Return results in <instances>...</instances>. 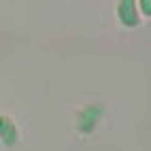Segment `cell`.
I'll return each mask as SVG.
<instances>
[{"label": "cell", "mask_w": 151, "mask_h": 151, "mask_svg": "<svg viewBox=\"0 0 151 151\" xmlns=\"http://www.w3.org/2000/svg\"><path fill=\"white\" fill-rule=\"evenodd\" d=\"M104 115V109L100 106V104H92V106H87L83 109L81 113H79V119H77V130L81 134H89V132H94L98 122L102 119Z\"/></svg>", "instance_id": "obj_1"}, {"label": "cell", "mask_w": 151, "mask_h": 151, "mask_svg": "<svg viewBox=\"0 0 151 151\" xmlns=\"http://www.w3.org/2000/svg\"><path fill=\"white\" fill-rule=\"evenodd\" d=\"M0 140H2L6 147H15L17 140H19L15 124L9 117H4V115H0Z\"/></svg>", "instance_id": "obj_3"}, {"label": "cell", "mask_w": 151, "mask_h": 151, "mask_svg": "<svg viewBox=\"0 0 151 151\" xmlns=\"http://www.w3.org/2000/svg\"><path fill=\"white\" fill-rule=\"evenodd\" d=\"M140 11H143V15H151V0H140Z\"/></svg>", "instance_id": "obj_4"}, {"label": "cell", "mask_w": 151, "mask_h": 151, "mask_svg": "<svg viewBox=\"0 0 151 151\" xmlns=\"http://www.w3.org/2000/svg\"><path fill=\"white\" fill-rule=\"evenodd\" d=\"M117 17L126 28H136L140 24V19H138V2L136 0H119Z\"/></svg>", "instance_id": "obj_2"}]
</instances>
